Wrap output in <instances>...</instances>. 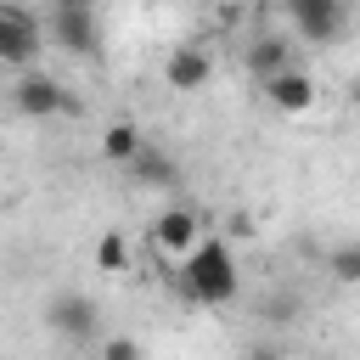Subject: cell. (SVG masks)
<instances>
[{
	"mask_svg": "<svg viewBox=\"0 0 360 360\" xmlns=\"http://www.w3.org/2000/svg\"><path fill=\"white\" fill-rule=\"evenodd\" d=\"M174 287L191 304H231L236 298V253L225 242H202L186 264H174Z\"/></svg>",
	"mask_w": 360,
	"mask_h": 360,
	"instance_id": "obj_1",
	"label": "cell"
},
{
	"mask_svg": "<svg viewBox=\"0 0 360 360\" xmlns=\"http://www.w3.org/2000/svg\"><path fill=\"white\" fill-rule=\"evenodd\" d=\"M45 45V22L28 11V6H0V62L6 68H28Z\"/></svg>",
	"mask_w": 360,
	"mask_h": 360,
	"instance_id": "obj_2",
	"label": "cell"
},
{
	"mask_svg": "<svg viewBox=\"0 0 360 360\" xmlns=\"http://www.w3.org/2000/svg\"><path fill=\"white\" fill-rule=\"evenodd\" d=\"M202 242H208V236H202V214H197V208H163V214L152 219V248H158L169 264H186Z\"/></svg>",
	"mask_w": 360,
	"mask_h": 360,
	"instance_id": "obj_3",
	"label": "cell"
},
{
	"mask_svg": "<svg viewBox=\"0 0 360 360\" xmlns=\"http://www.w3.org/2000/svg\"><path fill=\"white\" fill-rule=\"evenodd\" d=\"M45 28H51V39H56L62 51H73V56H90V51H96V39H101V22H96V11H90V6H73V0L51 6Z\"/></svg>",
	"mask_w": 360,
	"mask_h": 360,
	"instance_id": "obj_4",
	"label": "cell"
},
{
	"mask_svg": "<svg viewBox=\"0 0 360 360\" xmlns=\"http://www.w3.org/2000/svg\"><path fill=\"white\" fill-rule=\"evenodd\" d=\"M11 101H17V112H28V118H51V112H68V107H73V96H68L51 73H22L17 90H11Z\"/></svg>",
	"mask_w": 360,
	"mask_h": 360,
	"instance_id": "obj_5",
	"label": "cell"
},
{
	"mask_svg": "<svg viewBox=\"0 0 360 360\" xmlns=\"http://www.w3.org/2000/svg\"><path fill=\"white\" fill-rule=\"evenodd\" d=\"M264 90V101L276 107V112H287V118H304V112H315V79L304 73V68H287L281 79H270V84H259Z\"/></svg>",
	"mask_w": 360,
	"mask_h": 360,
	"instance_id": "obj_6",
	"label": "cell"
},
{
	"mask_svg": "<svg viewBox=\"0 0 360 360\" xmlns=\"http://www.w3.org/2000/svg\"><path fill=\"white\" fill-rule=\"evenodd\" d=\"M287 17H292V28H298V39H309V45H326V39L343 28V6H338V0H292Z\"/></svg>",
	"mask_w": 360,
	"mask_h": 360,
	"instance_id": "obj_7",
	"label": "cell"
},
{
	"mask_svg": "<svg viewBox=\"0 0 360 360\" xmlns=\"http://www.w3.org/2000/svg\"><path fill=\"white\" fill-rule=\"evenodd\" d=\"M163 79H169V90H202L214 79V56L202 45H174L163 56Z\"/></svg>",
	"mask_w": 360,
	"mask_h": 360,
	"instance_id": "obj_8",
	"label": "cell"
},
{
	"mask_svg": "<svg viewBox=\"0 0 360 360\" xmlns=\"http://www.w3.org/2000/svg\"><path fill=\"white\" fill-rule=\"evenodd\" d=\"M45 326L62 332V338H90L96 332V304L84 292H62V298L45 304Z\"/></svg>",
	"mask_w": 360,
	"mask_h": 360,
	"instance_id": "obj_9",
	"label": "cell"
},
{
	"mask_svg": "<svg viewBox=\"0 0 360 360\" xmlns=\"http://www.w3.org/2000/svg\"><path fill=\"white\" fill-rule=\"evenodd\" d=\"M292 68V45L287 39H276V34H264V39H253L248 45V73L259 79V84H270V79H281Z\"/></svg>",
	"mask_w": 360,
	"mask_h": 360,
	"instance_id": "obj_10",
	"label": "cell"
},
{
	"mask_svg": "<svg viewBox=\"0 0 360 360\" xmlns=\"http://www.w3.org/2000/svg\"><path fill=\"white\" fill-rule=\"evenodd\" d=\"M141 152H146V141H141V129H135L129 118H118V124L101 129V158H107V163H124V169H129Z\"/></svg>",
	"mask_w": 360,
	"mask_h": 360,
	"instance_id": "obj_11",
	"label": "cell"
},
{
	"mask_svg": "<svg viewBox=\"0 0 360 360\" xmlns=\"http://www.w3.org/2000/svg\"><path fill=\"white\" fill-rule=\"evenodd\" d=\"M129 180L158 191V186H174V180H180V169H174V158H163V152H152V146H146V152L129 163Z\"/></svg>",
	"mask_w": 360,
	"mask_h": 360,
	"instance_id": "obj_12",
	"label": "cell"
},
{
	"mask_svg": "<svg viewBox=\"0 0 360 360\" xmlns=\"http://www.w3.org/2000/svg\"><path fill=\"white\" fill-rule=\"evenodd\" d=\"M326 270H332V281L354 287V281H360V242H349V248H332V253H326Z\"/></svg>",
	"mask_w": 360,
	"mask_h": 360,
	"instance_id": "obj_13",
	"label": "cell"
},
{
	"mask_svg": "<svg viewBox=\"0 0 360 360\" xmlns=\"http://www.w3.org/2000/svg\"><path fill=\"white\" fill-rule=\"evenodd\" d=\"M129 264V248H124V236L118 231H107L101 242H96V270H107V276H118Z\"/></svg>",
	"mask_w": 360,
	"mask_h": 360,
	"instance_id": "obj_14",
	"label": "cell"
},
{
	"mask_svg": "<svg viewBox=\"0 0 360 360\" xmlns=\"http://www.w3.org/2000/svg\"><path fill=\"white\" fill-rule=\"evenodd\" d=\"M101 360H141V343L135 338H107L101 343Z\"/></svg>",
	"mask_w": 360,
	"mask_h": 360,
	"instance_id": "obj_15",
	"label": "cell"
},
{
	"mask_svg": "<svg viewBox=\"0 0 360 360\" xmlns=\"http://www.w3.org/2000/svg\"><path fill=\"white\" fill-rule=\"evenodd\" d=\"M349 101H354V107H360V73H354V79H349Z\"/></svg>",
	"mask_w": 360,
	"mask_h": 360,
	"instance_id": "obj_16",
	"label": "cell"
},
{
	"mask_svg": "<svg viewBox=\"0 0 360 360\" xmlns=\"http://www.w3.org/2000/svg\"><path fill=\"white\" fill-rule=\"evenodd\" d=\"M253 360H287V354H276V349H259V354H253Z\"/></svg>",
	"mask_w": 360,
	"mask_h": 360,
	"instance_id": "obj_17",
	"label": "cell"
}]
</instances>
